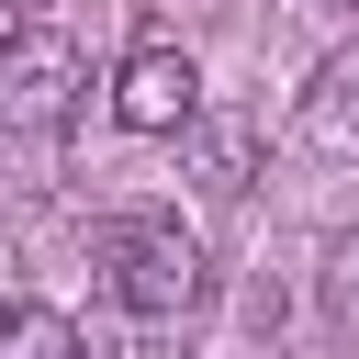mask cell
I'll list each match as a JSON object with an SVG mask.
<instances>
[{
  "label": "cell",
  "mask_w": 359,
  "mask_h": 359,
  "mask_svg": "<svg viewBox=\"0 0 359 359\" xmlns=\"http://www.w3.org/2000/svg\"><path fill=\"white\" fill-rule=\"evenodd\" d=\"M22 303H34V292H22V258H11V247H0V325H11V314H22Z\"/></svg>",
  "instance_id": "cell-9"
},
{
  "label": "cell",
  "mask_w": 359,
  "mask_h": 359,
  "mask_svg": "<svg viewBox=\"0 0 359 359\" xmlns=\"http://www.w3.org/2000/svg\"><path fill=\"white\" fill-rule=\"evenodd\" d=\"M303 135H314V146H359V56H337V67L314 79V101H303Z\"/></svg>",
  "instance_id": "cell-4"
},
{
  "label": "cell",
  "mask_w": 359,
  "mask_h": 359,
  "mask_svg": "<svg viewBox=\"0 0 359 359\" xmlns=\"http://www.w3.org/2000/svg\"><path fill=\"white\" fill-rule=\"evenodd\" d=\"M325 292H337V325L359 337V236H337V280H325Z\"/></svg>",
  "instance_id": "cell-7"
},
{
  "label": "cell",
  "mask_w": 359,
  "mask_h": 359,
  "mask_svg": "<svg viewBox=\"0 0 359 359\" xmlns=\"http://www.w3.org/2000/svg\"><path fill=\"white\" fill-rule=\"evenodd\" d=\"M112 123H123V135H191V123H202V67H191L180 45H135V56L112 67Z\"/></svg>",
  "instance_id": "cell-3"
},
{
  "label": "cell",
  "mask_w": 359,
  "mask_h": 359,
  "mask_svg": "<svg viewBox=\"0 0 359 359\" xmlns=\"http://www.w3.org/2000/svg\"><path fill=\"white\" fill-rule=\"evenodd\" d=\"M79 348H90V337H79L67 314H45V303H22V314L0 325V359H79Z\"/></svg>",
  "instance_id": "cell-5"
},
{
  "label": "cell",
  "mask_w": 359,
  "mask_h": 359,
  "mask_svg": "<svg viewBox=\"0 0 359 359\" xmlns=\"http://www.w3.org/2000/svg\"><path fill=\"white\" fill-rule=\"evenodd\" d=\"M79 359H180V348H168V325H135L123 348H79Z\"/></svg>",
  "instance_id": "cell-8"
},
{
  "label": "cell",
  "mask_w": 359,
  "mask_h": 359,
  "mask_svg": "<svg viewBox=\"0 0 359 359\" xmlns=\"http://www.w3.org/2000/svg\"><path fill=\"white\" fill-rule=\"evenodd\" d=\"M101 269H112V303H123L135 325H191V314L213 303V258H202V236H191L180 213H123V224H101Z\"/></svg>",
  "instance_id": "cell-1"
},
{
  "label": "cell",
  "mask_w": 359,
  "mask_h": 359,
  "mask_svg": "<svg viewBox=\"0 0 359 359\" xmlns=\"http://www.w3.org/2000/svg\"><path fill=\"white\" fill-rule=\"evenodd\" d=\"M191 135H202V191H247L258 135H247V123H191Z\"/></svg>",
  "instance_id": "cell-6"
},
{
  "label": "cell",
  "mask_w": 359,
  "mask_h": 359,
  "mask_svg": "<svg viewBox=\"0 0 359 359\" xmlns=\"http://www.w3.org/2000/svg\"><path fill=\"white\" fill-rule=\"evenodd\" d=\"M348 11H359V0H348Z\"/></svg>",
  "instance_id": "cell-11"
},
{
  "label": "cell",
  "mask_w": 359,
  "mask_h": 359,
  "mask_svg": "<svg viewBox=\"0 0 359 359\" xmlns=\"http://www.w3.org/2000/svg\"><path fill=\"white\" fill-rule=\"evenodd\" d=\"M34 11H45V0H0V56H11L22 34H34Z\"/></svg>",
  "instance_id": "cell-10"
},
{
  "label": "cell",
  "mask_w": 359,
  "mask_h": 359,
  "mask_svg": "<svg viewBox=\"0 0 359 359\" xmlns=\"http://www.w3.org/2000/svg\"><path fill=\"white\" fill-rule=\"evenodd\" d=\"M79 90H90L79 45H56V34H22V45L0 56V135H67Z\"/></svg>",
  "instance_id": "cell-2"
}]
</instances>
